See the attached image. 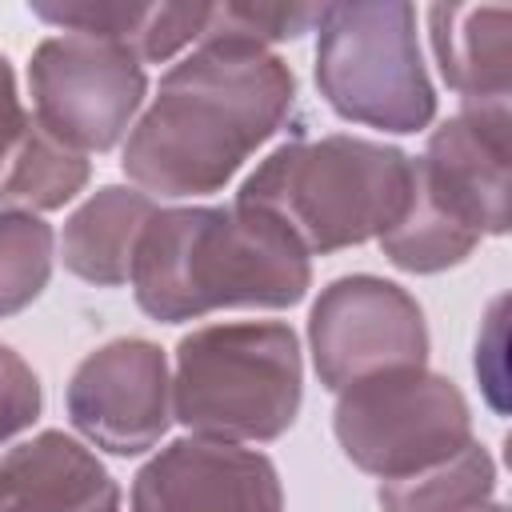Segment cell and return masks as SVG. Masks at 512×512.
<instances>
[{
    "mask_svg": "<svg viewBox=\"0 0 512 512\" xmlns=\"http://www.w3.org/2000/svg\"><path fill=\"white\" fill-rule=\"evenodd\" d=\"M296 108L292 68L260 44L200 40L160 76L136 116L120 168L152 200L220 192Z\"/></svg>",
    "mask_w": 512,
    "mask_h": 512,
    "instance_id": "1",
    "label": "cell"
},
{
    "mask_svg": "<svg viewBox=\"0 0 512 512\" xmlns=\"http://www.w3.org/2000/svg\"><path fill=\"white\" fill-rule=\"evenodd\" d=\"M128 284L160 324L220 308H292L308 296L312 256L276 216L236 200L156 208L140 232Z\"/></svg>",
    "mask_w": 512,
    "mask_h": 512,
    "instance_id": "2",
    "label": "cell"
},
{
    "mask_svg": "<svg viewBox=\"0 0 512 512\" xmlns=\"http://www.w3.org/2000/svg\"><path fill=\"white\" fill-rule=\"evenodd\" d=\"M412 156L396 144L332 132L272 148L240 184L236 204L276 216L308 256L380 240L408 204Z\"/></svg>",
    "mask_w": 512,
    "mask_h": 512,
    "instance_id": "3",
    "label": "cell"
},
{
    "mask_svg": "<svg viewBox=\"0 0 512 512\" xmlns=\"http://www.w3.org/2000/svg\"><path fill=\"white\" fill-rule=\"evenodd\" d=\"M304 400L300 340L280 320L204 324L176 344L172 420L228 444L280 440Z\"/></svg>",
    "mask_w": 512,
    "mask_h": 512,
    "instance_id": "4",
    "label": "cell"
},
{
    "mask_svg": "<svg viewBox=\"0 0 512 512\" xmlns=\"http://www.w3.org/2000/svg\"><path fill=\"white\" fill-rule=\"evenodd\" d=\"M316 88L340 120L396 136L424 132L436 120V88L420 56L416 8L404 0L324 4Z\"/></svg>",
    "mask_w": 512,
    "mask_h": 512,
    "instance_id": "5",
    "label": "cell"
},
{
    "mask_svg": "<svg viewBox=\"0 0 512 512\" xmlns=\"http://www.w3.org/2000/svg\"><path fill=\"white\" fill-rule=\"evenodd\" d=\"M332 432L360 472L400 480L460 452L472 440V408L448 376L400 368L336 392Z\"/></svg>",
    "mask_w": 512,
    "mask_h": 512,
    "instance_id": "6",
    "label": "cell"
},
{
    "mask_svg": "<svg viewBox=\"0 0 512 512\" xmlns=\"http://www.w3.org/2000/svg\"><path fill=\"white\" fill-rule=\"evenodd\" d=\"M28 92L36 124L88 156L116 148L132 132L148 96V76L124 48L64 32L36 44Z\"/></svg>",
    "mask_w": 512,
    "mask_h": 512,
    "instance_id": "7",
    "label": "cell"
},
{
    "mask_svg": "<svg viewBox=\"0 0 512 512\" xmlns=\"http://www.w3.org/2000/svg\"><path fill=\"white\" fill-rule=\"evenodd\" d=\"M312 368L328 392L360 380L428 368V324L416 296L384 276H340L320 288L308 312Z\"/></svg>",
    "mask_w": 512,
    "mask_h": 512,
    "instance_id": "8",
    "label": "cell"
},
{
    "mask_svg": "<svg viewBox=\"0 0 512 512\" xmlns=\"http://www.w3.org/2000/svg\"><path fill=\"white\" fill-rule=\"evenodd\" d=\"M72 428L112 452L140 456L160 444L172 424V376L160 344L120 336L88 352L64 392Z\"/></svg>",
    "mask_w": 512,
    "mask_h": 512,
    "instance_id": "9",
    "label": "cell"
},
{
    "mask_svg": "<svg viewBox=\"0 0 512 512\" xmlns=\"http://www.w3.org/2000/svg\"><path fill=\"white\" fill-rule=\"evenodd\" d=\"M508 156L512 116L508 100L460 104L456 116L432 128L424 156L412 160L420 188L456 224L476 236L508 232Z\"/></svg>",
    "mask_w": 512,
    "mask_h": 512,
    "instance_id": "10",
    "label": "cell"
},
{
    "mask_svg": "<svg viewBox=\"0 0 512 512\" xmlns=\"http://www.w3.org/2000/svg\"><path fill=\"white\" fill-rule=\"evenodd\" d=\"M276 464L244 444L180 436L132 480V512H280Z\"/></svg>",
    "mask_w": 512,
    "mask_h": 512,
    "instance_id": "11",
    "label": "cell"
},
{
    "mask_svg": "<svg viewBox=\"0 0 512 512\" xmlns=\"http://www.w3.org/2000/svg\"><path fill=\"white\" fill-rule=\"evenodd\" d=\"M0 512H120V484L76 436L44 428L0 456Z\"/></svg>",
    "mask_w": 512,
    "mask_h": 512,
    "instance_id": "12",
    "label": "cell"
},
{
    "mask_svg": "<svg viewBox=\"0 0 512 512\" xmlns=\"http://www.w3.org/2000/svg\"><path fill=\"white\" fill-rule=\"evenodd\" d=\"M52 28L80 32L104 44L124 48L140 64L172 60L180 48L196 44L208 20V4H140V0H64V4H32Z\"/></svg>",
    "mask_w": 512,
    "mask_h": 512,
    "instance_id": "13",
    "label": "cell"
},
{
    "mask_svg": "<svg viewBox=\"0 0 512 512\" xmlns=\"http://www.w3.org/2000/svg\"><path fill=\"white\" fill-rule=\"evenodd\" d=\"M512 12L500 4H432L428 36L444 84L464 104L508 100L512 56H508Z\"/></svg>",
    "mask_w": 512,
    "mask_h": 512,
    "instance_id": "14",
    "label": "cell"
},
{
    "mask_svg": "<svg viewBox=\"0 0 512 512\" xmlns=\"http://www.w3.org/2000/svg\"><path fill=\"white\" fill-rule=\"evenodd\" d=\"M156 200L128 184H104L96 188L60 232V260L72 276L96 288H120L128 284L132 256L140 244L144 224L152 220Z\"/></svg>",
    "mask_w": 512,
    "mask_h": 512,
    "instance_id": "15",
    "label": "cell"
},
{
    "mask_svg": "<svg viewBox=\"0 0 512 512\" xmlns=\"http://www.w3.org/2000/svg\"><path fill=\"white\" fill-rule=\"evenodd\" d=\"M92 164L84 152L56 140L28 112L0 164V208L8 212H56L84 192Z\"/></svg>",
    "mask_w": 512,
    "mask_h": 512,
    "instance_id": "16",
    "label": "cell"
},
{
    "mask_svg": "<svg viewBox=\"0 0 512 512\" xmlns=\"http://www.w3.org/2000/svg\"><path fill=\"white\" fill-rule=\"evenodd\" d=\"M496 492V460L484 444L468 440L448 460L400 480H380L376 500L384 512H472Z\"/></svg>",
    "mask_w": 512,
    "mask_h": 512,
    "instance_id": "17",
    "label": "cell"
},
{
    "mask_svg": "<svg viewBox=\"0 0 512 512\" xmlns=\"http://www.w3.org/2000/svg\"><path fill=\"white\" fill-rule=\"evenodd\" d=\"M476 244H480V236L468 232L464 224H456L440 204H432V196L420 188L416 168H412L408 204L396 216V224L380 236V252L388 256V264H396L400 272L428 276V272L464 264Z\"/></svg>",
    "mask_w": 512,
    "mask_h": 512,
    "instance_id": "18",
    "label": "cell"
},
{
    "mask_svg": "<svg viewBox=\"0 0 512 512\" xmlns=\"http://www.w3.org/2000/svg\"><path fill=\"white\" fill-rule=\"evenodd\" d=\"M56 260V232L40 216L0 208V320L28 308Z\"/></svg>",
    "mask_w": 512,
    "mask_h": 512,
    "instance_id": "19",
    "label": "cell"
},
{
    "mask_svg": "<svg viewBox=\"0 0 512 512\" xmlns=\"http://www.w3.org/2000/svg\"><path fill=\"white\" fill-rule=\"evenodd\" d=\"M320 12H324V4H248V0H224V4H208V20H204L200 40H244V44L268 48V44L316 32Z\"/></svg>",
    "mask_w": 512,
    "mask_h": 512,
    "instance_id": "20",
    "label": "cell"
},
{
    "mask_svg": "<svg viewBox=\"0 0 512 512\" xmlns=\"http://www.w3.org/2000/svg\"><path fill=\"white\" fill-rule=\"evenodd\" d=\"M40 404H44V392L36 372L16 348L0 344V444L32 428V420L40 416Z\"/></svg>",
    "mask_w": 512,
    "mask_h": 512,
    "instance_id": "21",
    "label": "cell"
},
{
    "mask_svg": "<svg viewBox=\"0 0 512 512\" xmlns=\"http://www.w3.org/2000/svg\"><path fill=\"white\" fill-rule=\"evenodd\" d=\"M24 104L16 96V72H12V60L0 52V164H4V152L8 144L16 140L20 124H24Z\"/></svg>",
    "mask_w": 512,
    "mask_h": 512,
    "instance_id": "22",
    "label": "cell"
},
{
    "mask_svg": "<svg viewBox=\"0 0 512 512\" xmlns=\"http://www.w3.org/2000/svg\"><path fill=\"white\" fill-rule=\"evenodd\" d=\"M472 512H508V508H504L500 500H484V504H480V508H472Z\"/></svg>",
    "mask_w": 512,
    "mask_h": 512,
    "instance_id": "23",
    "label": "cell"
}]
</instances>
